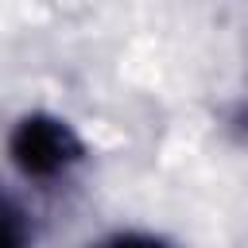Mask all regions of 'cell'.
<instances>
[{
  "label": "cell",
  "mask_w": 248,
  "mask_h": 248,
  "mask_svg": "<svg viewBox=\"0 0 248 248\" xmlns=\"http://www.w3.org/2000/svg\"><path fill=\"white\" fill-rule=\"evenodd\" d=\"M81 155H85V147H81L78 132L50 112L23 116L8 136V159L16 163V170L23 178H35V182H50V178L66 174Z\"/></svg>",
  "instance_id": "6da1fadb"
},
{
  "label": "cell",
  "mask_w": 248,
  "mask_h": 248,
  "mask_svg": "<svg viewBox=\"0 0 248 248\" xmlns=\"http://www.w3.org/2000/svg\"><path fill=\"white\" fill-rule=\"evenodd\" d=\"M31 244V229L23 209L0 190V248H27Z\"/></svg>",
  "instance_id": "7a4b0ae2"
},
{
  "label": "cell",
  "mask_w": 248,
  "mask_h": 248,
  "mask_svg": "<svg viewBox=\"0 0 248 248\" xmlns=\"http://www.w3.org/2000/svg\"><path fill=\"white\" fill-rule=\"evenodd\" d=\"M89 248H170L163 236H151V232H116L101 244H89Z\"/></svg>",
  "instance_id": "3957f363"
},
{
  "label": "cell",
  "mask_w": 248,
  "mask_h": 248,
  "mask_svg": "<svg viewBox=\"0 0 248 248\" xmlns=\"http://www.w3.org/2000/svg\"><path fill=\"white\" fill-rule=\"evenodd\" d=\"M232 124H236V132H244V136H248V105H244V108L232 116Z\"/></svg>",
  "instance_id": "277c9868"
}]
</instances>
